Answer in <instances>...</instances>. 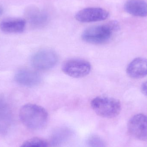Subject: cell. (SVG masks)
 I'll return each instance as SVG.
<instances>
[{"instance_id":"6da1fadb","label":"cell","mask_w":147,"mask_h":147,"mask_svg":"<svg viewBox=\"0 0 147 147\" xmlns=\"http://www.w3.org/2000/svg\"><path fill=\"white\" fill-rule=\"evenodd\" d=\"M19 116L22 123L30 129L43 128L48 121V115L46 110L43 107L33 104L23 105L20 110Z\"/></svg>"},{"instance_id":"7a4b0ae2","label":"cell","mask_w":147,"mask_h":147,"mask_svg":"<svg viewBox=\"0 0 147 147\" xmlns=\"http://www.w3.org/2000/svg\"><path fill=\"white\" fill-rule=\"evenodd\" d=\"M118 28V25L115 22H111L105 25L90 27L83 32L82 38L90 44L102 45L111 39L113 32Z\"/></svg>"},{"instance_id":"3957f363","label":"cell","mask_w":147,"mask_h":147,"mask_svg":"<svg viewBox=\"0 0 147 147\" xmlns=\"http://www.w3.org/2000/svg\"><path fill=\"white\" fill-rule=\"evenodd\" d=\"M91 105L97 115L104 118L116 117L121 109V102L112 98L97 97L92 100Z\"/></svg>"},{"instance_id":"277c9868","label":"cell","mask_w":147,"mask_h":147,"mask_svg":"<svg viewBox=\"0 0 147 147\" xmlns=\"http://www.w3.org/2000/svg\"><path fill=\"white\" fill-rule=\"evenodd\" d=\"M57 53L50 50H44L35 53L32 57L31 63L34 68L45 71L54 67L58 61Z\"/></svg>"},{"instance_id":"5b68a950","label":"cell","mask_w":147,"mask_h":147,"mask_svg":"<svg viewBox=\"0 0 147 147\" xmlns=\"http://www.w3.org/2000/svg\"><path fill=\"white\" fill-rule=\"evenodd\" d=\"M91 65L88 61L80 59H70L62 66L64 73L74 78L86 76L90 72Z\"/></svg>"},{"instance_id":"8992f818","label":"cell","mask_w":147,"mask_h":147,"mask_svg":"<svg viewBox=\"0 0 147 147\" xmlns=\"http://www.w3.org/2000/svg\"><path fill=\"white\" fill-rule=\"evenodd\" d=\"M127 129L136 139L147 141V115L139 114L133 116L129 121Z\"/></svg>"},{"instance_id":"52a82bcc","label":"cell","mask_w":147,"mask_h":147,"mask_svg":"<svg viewBox=\"0 0 147 147\" xmlns=\"http://www.w3.org/2000/svg\"><path fill=\"white\" fill-rule=\"evenodd\" d=\"M109 13L100 7H89L81 9L75 15L76 20L81 22H91L101 21L106 20Z\"/></svg>"},{"instance_id":"ba28073f","label":"cell","mask_w":147,"mask_h":147,"mask_svg":"<svg viewBox=\"0 0 147 147\" xmlns=\"http://www.w3.org/2000/svg\"><path fill=\"white\" fill-rule=\"evenodd\" d=\"M16 83L23 86L32 87L40 83V75L35 71L31 70L23 69L17 71L15 76Z\"/></svg>"},{"instance_id":"9c48e42d","label":"cell","mask_w":147,"mask_h":147,"mask_svg":"<svg viewBox=\"0 0 147 147\" xmlns=\"http://www.w3.org/2000/svg\"><path fill=\"white\" fill-rule=\"evenodd\" d=\"M127 74L131 78H142L147 75V59L139 57L135 59L128 65Z\"/></svg>"},{"instance_id":"30bf717a","label":"cell","mask_w":147,"mask_h":147,"mask_svg":"<svg viewBox=\"0 0 147 147\" xmlns=\"http://www.w3.org/2000/svg\"><path fill=\"white\" fill-rule=\"evenodd\" d=\"M12 121V113L9 105L0 99V133H5L9 129Z\"/></svg>"},{"instance_id":"8fae6325","label":"cell","mask_w":147,"mask_h":147,"mask_svg":"<svg viewBox=\"0 0 147 147\" xmlns=\"http://www.w3.org/2000/svg\"><path fill=\"white\" fill-rule=\"evenodd\" d=\"M124 9L134 16H147V3L144 0H128L124 5Z\"/></svg>"},{"instance_id":"7c38bea8","label":"cell","mask_w":147,"mask_h":147,"mask_svg":"<svg viewBox=\"0 0 147 147\" xmlns=\"http://www.w3.org/2000/svg\"><path fill=\"white\" fill-rule=\"evenodd\" d=\"M26 22L21 19L7 20L0 24V28L7 33H18L23 32L26 27Z\"/></svg>"},{"instance_id":"4fadbf2b","label":"cell","mask_w":147,"mask_h":147,"mask_svg":"<svg viewBox=\"0 0 147 147\" xmlns=\"http://www.w3.org/2000/svg\"><path fill=\"white\" fill-rule=\"evenodd\" d=\"M26 17L34 26H41L45 22L46 16L43 13L35 7L27 9L26 12Z\"/></svg>"},{"instance_id":"5bb4252c","label":"cell","mask_w":147,"mask_h":147,"mask_svg":"<svg viewBox=\"0 0 147 147\" xmlns=\"http://www.w3.org/2000/svg\"><path fill=\"white\" fill-rule=\"evenodd\" d=\"M71 131L66 128H62L56 130L52 136L51 144L54 147L58 146L64 143L70 136Z\"/></svg>"},{"instance_id":"9a60e30c","label":"cell","mask_w":147,"mask_h":147,"mask_svg":"<svg viewBox=\"0 0 147 147\" xmlns=\"http://www.w3.org/2000/svg\"><path fill=\"white\" fill-rule=\"evenodd\" d=\"M20 147H49V143L44 139L34 137L26 141Z\"/></svg>"},{"instance_id":"2e32d148","label":"cell","mask_w":147,"mask_h":147,"mask_svg":"<svg viewBox=\"0 0 147 147\" xmlns=\"http://www.w3.org/2000/svg\"><path fill=\"white\" fill-rule=\"evenodd\" d=\"M90 147H107L103 140L97 135H92L88 140Z\"/></svg>"},{"instance_id":"e0dca14e","label":"cell","mask_w":147,"mask_h":147,"mask_svg":"<svg viewBox=\"0 0 147 147\" xmlns=\"http://www.w3.org/2000/svg\"><path fill=\"white\" fill-rule=\"evenodd\" d=\"M141 90L142 93L147 96V80L142 84L141 86Z\"/></svg>"},{"instance_id":"ac0fdd59","label":"cell","mask_w":147,"mask_h":147,"mask_svg":"<svg viewBox=\"0 0 147 147\" xmlns=\"http://www.w3.org/2000/svg\"><path fill=\"white\" fill-rule=\"evenodd\" d=\"M3 13V9L0 7V15L2 13Z\"/></svg>"}]
</instances>
